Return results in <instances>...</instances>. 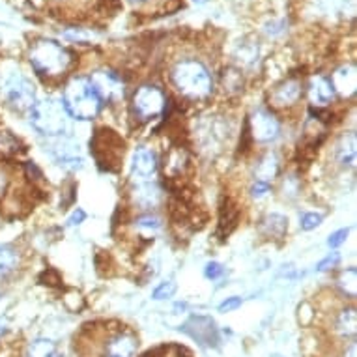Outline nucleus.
I'll return each mask as SVG.
<instances>
[{
	"mask_svg": "<svg viewBox=\"0 0 357 357\" xmlns=\"http://www.w3.org/2000/svg\"><path fill=\"white\" fill-rule=\"evenodd\" d=\"M90 152L103 170H118L126 152V142L116 131L109 128L96 129L90 141Z\"/></svg>",
	"mask_w": 357,
	"mask_h": 357,
	"instance_id": "obj_4",
	"label": "nucleus"
},
{
	"mask_svg": "<svg viewBox=\"0 0 357 357\" xmlns=\"http://www.w3.org/2000/svg\"><path fill=\"white\" fill-rule=\"evenodd\" d=\"M135 202L142 208H153L161 202V189L155 183H141L135 189Z\"/></svg>",
	"mask_w": 357,
	"mask_h": 357,
	"instance_id": "obj_19",
	"label": "nucleus"
},
{
	"mask_svg": "<svg viewBox=\"0 0 357 357\" xmlns=\"http://www.w3.org/2000/svg\"><path fill=\"white\" fill-rule=\"evenodd\" d=\"M30 64L40 77L56 79L68 73L73 64V54L56 41L41 40L30 49Z\"/></svg>",
	"mask_w": 357,
	"mask_h": 357,
	"instance_id": "obj_3",
	"label": "nucleus"
},
{
	"mask_svg": "<svg viewBox=\"0 0 357 357\" xmlns=\"http://www.w3.org/2000/svg\"><path fill=\"white\" fill-rule=\"evenodd\" d=\"M222 273H225V268H222L219 262H208V264H206L204 275L208 277V279H211V281H215V279L222 277Z\"/></svg>",
	"mask_w": 357,
	"mask_h": 357,
	"instance_id": "obj_30",
	"label": "nucleus"
},
{
	"mask_svg": "<svg viewBox=\"0 0 357 357\" xmlns=\"http://www.w3.org/2000/svg\"><path fill=\"white\" fill-rule=\"evenodd\" d=\"M137 229H139L141 234L153 236L161 230V221L155 215H142L137 219Z\"/></svg>",
	"mask_w": 357,
	"mask_h": 357,
	"instance_id": "obj_24",
	"label": "nucleus"
},
{
	"mask_svg": "<svg viewBox=\"0 0 357 357\" xmlns=\"http://www.w3.org/2000/svg\"><path fill=\"white\" fill-rule=\"evenodd\" d=\"M339 262H340V257L337 255V252H333V255H329V257H326L322 262L318 264V271L333 270V268H337V264Z\"/></svg>",
	"mask_w": 357,
	"mask_h": 357,
	"instance_id": "obj_32",
	"label": "nucleus"
},
{
	"mask_svg": "<svg viewBox=\"0 0 357 357\" xmlns=\"http://www.w3.org/2000/svg\"><path fill=\"white\" fill-rule=\"evenodd\" d=\"M131 169L141 178H150L158 170V155L146 146L137 148L133 153V161H131Z\"/></svg>",
	"mask_w": 357,
	"mask_h": 357,
	"instance_id": "obj_12",
	"label": "nucleus"
},
{
	"mask_svg": "<svg viewBox=\"0 0 357 357\" xmlns=\"http://www.w3.org/2000/svg\"><path fill=\"white\" fill-rule=\"evenodd\" d=\"M183 331H188L193 339L199 340L200 344L215 346L217 342V329L211 318L193 317L188 324H185Z\"/></svg>",
	"mask_w": 357,
	"mask_h": 357,
	"instance_id": "obj_10",
	"label": "nucleus"
},
{
	"mask_svg": "<svg viewBox=\"0 0 357 357\" xmlns=\"http://www.w3.org/2000/svg\"><path fill=\"white\" fill-rule=\"evenodd\" d=\"M17 266V252L12 247L0 245V275L12 271Z\"/></svg>",
	"mask_w": 357,
	"mask_h": 357,
	"instance_id": "obj_25",
	"label": "nucleus"
},
{
	"mask_svg": "<svg viewBox=\"0 0 357 357\" xmlns=\"http://www.w3.org/2000/svg\"><path fill=\"white\" fill-rule=\"evenodd\" d=\"M335 92L339 90L340 94H354L356 92V70L351 66H342L340 70L335 71L333 79H331Z\"/></svg>",
	"mask_w": 357,
	"mask_h": 357,
	"instance_id": "obj_16",
	"label": "nucleus"
},
{
	"mask_svg": "<svg viewBox=\"0 0 357 357\" xmlns=\"http://www.w3.org/2000/svg\"><path fill=\"white\" fill-rule=\"evenodd\" d=\"M30 123L41 135H62L66 129L64 107L54 100L34 103L32 109H30Z\"/></svg>",
	"mask_w": 357,
	"mask_h": 357,
	"instance_id": "obj_5",
	"label": "nucleus"
},
{
	"mask_svg": "<svg viewBox=\"0 0 357 357\" xmlns=\"http://www.w3.org/2000/svg\"><path fill=\"white\" fill-rule=\"evenodd\" d=\"M40 282L41 284H47V287H60V284H62V279H60L59 271L47 268V270L40 275Z\"/></svg>",
	"mask_w": 357,
	"mask_h": 357,
	"instance_id": "obj_28",
	"label": "nucleus"
},
{
	"mask_svg": "<svg viewBox=\"0 0 357 357\" xmlns=\"http://www.w3.org/2000/svg\"><path fill=\"white\" fill-rule=\"evenodd\" d=\"M337 158L342 165L356 163V137L350 135L348 139H342V142L337 148Z\"/></svg>",
	"mask_w": 357,
	"mask_h": 357,
	"instance_id": "obj_22",
	"label": "nucleus"
},
{
	"mask_svg": "<svg viewBox=\"0 0 357 357\" xmlns=\"http://www.w3.org/2000/svg\"><path fill=\"white\" fill-rule=\"evenodd\" d=\"M249 131L257 142H273L281 133V123L270 111L258 109L249 118Z\"/></svg>",
	"mask_w": 357,
	"mask_h": 357,
	"instance_id": "obj_8",
	"label": "nucleus"
},
{
	"mask_svg": "<svg viewBox=\"0 0 357 357\" xmlns=\"http://www.w3.org/2000/svg\"><path fill=\"white\" fill-rule=\"evenodd\" d=\"M84 219H86V213L77 208V210L73 211V213H71L70 219H68V225H70V227H75V225H81V222L84 221Z\"/></svg>",
	"mask_w": 357,
	"mask_h": 357,
	"instance_id": "obj_35",
	"label": "nucleus"
},
{
	"mask_svg": "<svg viewBox=\"0 0 357 357\" xmlns=\"http://www.w3.org/2000/svg\"><path fill=\"white\" fill-rule=\"evenodd\" d=\"M240 305H241L240 298H229L227 301H222V303L219 305V310H221V312H230V310L238 309Z\"/></svg>",
	"mask_w": 357,
	"mask_h": 357,
	"instance_id": "obj_34",
	"label": "nucleus"
},
{
	"mask_svg": "<svg viewBox=\"0 0 357 357\" xmlns=\"http://www.w3.org/2000/svg\"><path fill=\"white\" fill-rule=\"evenodd\" d=\"M101 105L103 101L90 77H73L66 84L62 96V107L66 114H70L75 120H92L100 114Z\"/></svg>",
	"mask_w": 357,
	"mask_h": 357,
	"instance_id": "obj_1",
	"label": "nucleus"
},
{
	"mask_svg": "<svg viewBox=\"0 0 357 357\" xmlns=\"http://www.w3.org/2000/svg\"><path fill=\"white\" fill-rule=\"evenodd\" d=\"M6 100L15 111H29L36 103L34 84L23 75H13L6 82Z\"/></svg>",
	"mask_w": 357,
	"mask_h": 357,
	"instance_id": "obj_7",
	"label": "nucleus"
},
{
	"mask_svg": "<svg viewBox=\"0 0 357 357\" xmlns=\"http://www.w3.org/2000/svg\"><path fill=\"white\" fill-rule=\"evenodd\" d=\"M268 193H270V183L255 182V185L251 188L252 199H262V197H266Z\"/></svg>",
	"mask_w": 357,
	"mask_h": 357,
	"instance_id": "obj_33",
	"label": "nucleus"
},
{
	"mask_svg": "<svg viewBox=\"0 0 357 357\" xmlns=\"http://www.w3.org/2000/svg\"><path fill=\"white\" fill-rule=\"evenodd\" d=\"M260 230H262V234L268 236V238L281 240L282 236L287 234L288 219L284 215H281V213H270V215L264 217L262 225H260Z\"/></svg>",
	"mask_w": 357,
	"mask_h": 357,
	"instance_id": "obj_17",
	"label": "nucleus"
},
{
	"mask_svg": "<svg viewBox=\"0 0 357 357\" xmlns=\"http://www.w3.org/2000/svg\"><path fill=\"white\" fill-rule=\"evenodd\" d=\"M2 333H4V324L0 322V335H2Z\"/></svg>",
	"mask_w": 357,
	"mask_h": 357,
	"instance_id": "obj_39",
	"label": "nucleus"
},
{
	"mask_svg": "<svg viewBox=\"0 0 357 357\" xmlns=\"http://www.w3.org/2000/svg\"><path fill=\"white\" fill-rule=\"evenodd\" d=\"M339 287L340 290L346 294V296H350V298H356L357 294V270L350 268V270H344L340 273L339 277Z\"/></svg>",
	"mask_w": 357,
	"mask_h": 357,
	"instance_id": "obj_23",
	"label": "nucleus"
},
{
	"mask_svg": "<svg viewBox=\"0 0 357 357\" xmlns=\"http://www.w3.org/2000/svg\"><path fill=\"white\" fill-rule=\"evenodd\" d=\"M279 174V159H277L275 153H266L260 163H258L257 170H255V178L257 182L262 183H271Z\"/></svg>",
	"mask_w": 357,
	"mask_h": 357,
	"instance_id": "obj_18",
	"label": "nucleus"
},
{
	"mask_svg": "<svg viewBox=\"0 0 357 357\" xmlns=\"http://www.w3.org/2000/svg\"><path fill=\"white\" fill-rule=\"evenodd\" d=\"M238 221H240V211H238V206L232 202L230 199H222L221 210H219V225H217V236L225 240L229 238L234 229L238 227Z\"/></svg>",
	"mask_w": 357,
	"mask_h": 357,
	"instance_id": "obj_11",
	"label": "nucleus"
},
{
	"mask_svg": "<svg viewBox=\"0 0 357 357\" xmlns=\"http://www.w3.org/2000/svg\"><path fill=\"white\" fill-rule=\"evenodd\" d=\"M90 81L98 90L101 101H116L123 96L122 79L112 71H96Z\"/></svg>",
	"mask_w": 357,
	"mask_h": 357,
	"instance_id": "obj_9",
	"label": "nucleus"
},
{
	"mask_svg": "<svg viewBox=\"0 0 357 357\" xmlns=\"http://www.w3.org/2000/svg\"><path fill=\"white\" fill-rule=\"evenodd\" d=\"M0 296H2V284H0Z\"/></svg>",
	"mask_w": 357,
	"mask_h": 357,
	"instance_id": "obj_41",
	"label": "nucleus"
},
{
	"mask_svg": "<svg viewBox=\"0 0 357 357\" xmlns=\"http://www.w3.org/2000/svg\"><path fill=\"white\" fill-rule=\"evenodd\" d=\"M356 350H357L356 344H350V348H348V357H356Z\"/></svg>",
	"mask_w": 357,
	"mask_h": 357,
	"instance_id": "obj_38",
	"label": "nucleus"
},
{
	"mask_svg": "<svg viewBox=\"0 0 357 357\" xmlns=\"http://www.w3.org/2000/svg\"><path fill=\"white\" fill-rule=\"evenodd\" d=\"M6 185H8V178H6V174H4V172H2V170H0V197H2V193H4V191H6Z\"/></svg>",
	"mask_w": 357,
	"mask_h": 357,
	"instance_id": "obj_37",
	"label": "nucleus"
},
{
	"mask_svg": "<svg viewBox=\"0 0 357 357\" xmlns=\"http://www.w3.org/2000/svg\"><path fill=\"white\" fill-rule=\"evenodd\" d=\"M137 351V339L129 333L112 337L107 344V354L111 357H131Z\"/></svg>",
	"mask_w": 357,
	"mask_h": 357,
	"instance_id": "obj_15",
	"label": "nucleus"
},
{
	"mask_svg": "<svg viewBox=\"0 0 357 357\" xmlns=\"http://www.w3.org/2000/svg\"><path fill=\"white\" fill-rule=\"evenodd\" d=\"M301 92H303V86L301 82L296 81V79H290V81H284L281 86L275 88V92L271 96L273 103L279 107L282 105H292L301 98Z\"/></svg>",
	"mask_w": 357,
	"mask_h": 357,
	"instance_id": "obj_14",
	"label": "nucleus"
},
{
	"mask_svg": "<svg viewBox=\"0 0 357 357\" xmlns=\"http://www.w3.org/2000/svg\"><path fill=\"white\" fill-rule=\"evenodd\" d=\"M320 222H322V215H320V213H305V215L301 217L299 227L303 230H312L317 229Z\"/></svg>",
	"mask_w": 357,
	"mask_h": 357,
	"instance_id": "obj_29",
	"label": "nucleus"
},
{
	"mask_svg": "<svg viewBox=\"0 0 357 357\" xmlns=\"http://www.w3.org/2000/svg\"><path fill=\"white\" fill-rule=\"evenodd\" d=\"M131 109L139 120L148 122V120H153L163 114L167 109V96L161 88L153 86V84H142L133 94Z\"/></svg>",
	"mask_w": 357,
	"mask_h": 357,
	"instance_id": "obj_6",
	"label": "nucleus"
},
{
	"mask_svg": "<svg viewBox=\"0 0 357 357\" xmlns=\"http://www.w3.org/2000/svg\"><path fill=\"white\" fill-rule=\"evenodd\" d=\"M165 351H167V348H165V346H159V348H153V350L146 351L142 357H165Z\"/></svg>",
	"mask_w": 357,
	"mask_h": 357,
	"instance_id": "obj_36",
	"label": "nucleus"
},
{
	"mask_svg": "<svg viewBox=\"0 0 357 357\" xmlns=\"http://www.w3.org/2000/svg\"><path fill=\"white\" fill-rule=\"evenodd\" d=\"M348 232H350L348 229H340V230H337V232H333V234L329 236L328 245L333 247V249H335V247L342 245V243L346 241V238H348Z\"/></svg>",
	"mask_w": 357,
	"mask_h": 357,
	"instance_id": "obj_31",
	"label": "nucleus"
},
{
	"mask_svg": "<svg viewBox=\"0 0 357 357\" xmlns=\"http://www.w3.org/2000/svg\"><path fill=\"white\" fill-rule=\"evenodd\" d=\"M29 357H62L54 342L45 339L34 340L29 348Z\"/></svg>",
	"mask_w": 357,
	"mask_h": 357,
	"instance_id": "obj_20",
	"label": "nucleus"
},
{
	"mask_svg": "<svg viewBox=\"0 0 357 357\" xmlns=\"http://www.w3.org/2000/svg\"><path fill=\"white\" fill-rule=\"evenodd\" d=\"M356 328H357V314H356V309H346L340 312L339 320H337V331L340 335H354L356 333Z\"/></svg>",
	"mask_w": 357,
	"mask_h": 357,
	"instance_id": "obj_21",
	"label": "nucleus"
},
{
	"mask_svg": "<svg viewBox=\"0 0 357 357\" xmlns=\"http://www.w3.org/2000/svg\"><path fill=\"white\" fill-rule=\"evenodd\" d=\"M271 357H282V356H279V354H273V356H271Z\"/></svg>",
	"mask_w": 357,
	"mask_h": 357,
	"instance_id": "obj_40",
	"label": "nucleus"
},
{
	"mask_svg": "<svg viewBox=\"0 0 357 357\" xmlns=\"http://www.w3.org/2000/svg\"><path fill=\"white\" fill-rule=\"evenodd\" d=\"M170 79L176 90L191 100L208 98L213 90V79L210 70L200 60H182L172 68Z\"/></svg>",
	"mask_w": 357,
	"mask_h": 357,
	"instance_id": "obj_2",
	"label": "nucleus"
},
{
	"mask_svg": "<svg viewBox=\"0 0 357 357\" xmlns=\"http://www.w3.org/2000/svg\"><path fill=\"white\" fill-rule=\"evenodd\" d=\"M309 96L312 105L326 107L329 101L335 98V88L331 84V79L324 75H317L310 79L309 84Z\"/></svg>",
	"mask_w": 357,
	"mask_h": 357,
	"instance_id": "obj_13",
	"label": "nucleus"
},
{
	"mask_svg": "<svg viewBox=\"0 0 357 357\" xmlns=\"http://www.w3.org/2000/svg\"><path fill=\"white\" fill-rule=\"evenodd\" d=\"M176 292V282H161L155 290H153V299H165V298H172Z\"/></svg>",
	"mask_w": 357,
	"mask_h": 357,
	"instance_id": "obj_27",
	"label": "nucleus"
},
{
	"mask_svg": "<svg viewBox=\"0 0 357 357\" xmlns=\"http://www.w3.org/2000/svg\"><path fill=\"white\" fill-rule=\"evenodd\" d=\"M183 152L182 150H172V152L167 155L165 159V170H169L170 174H176V172H180L183 167Z\"/></svg>",
	"mask_w": 357,
	"mask_h": 357,
	"instance_id": "obj_26",
	"label": "nucleus"
}]
</instances>
